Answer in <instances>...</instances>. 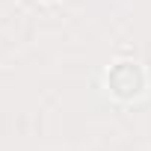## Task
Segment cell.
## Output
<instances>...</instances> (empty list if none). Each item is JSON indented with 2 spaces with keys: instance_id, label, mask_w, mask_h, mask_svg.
<instances>
[{
  "instance_id": "1",
  "label": "cell",
  "mask_w": 151,
  "mask_h": 151,
  "mask_svg": "<svg viewBox=\"0 0 151 151\" xmlns=\"http://www.w3.org/2000/svg\"><path fill=\"white\" fill-rule=\"evenodd\" d=\"M107 86H110V92H113L119 101L139 98V95L145 92V71H142L139 62L122 59V62H116V65L107 71Z\"/></svg>"
}]
</instances>
